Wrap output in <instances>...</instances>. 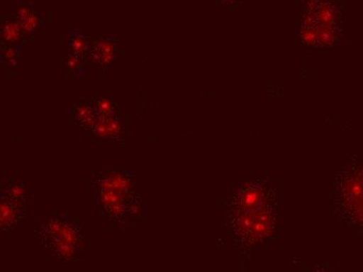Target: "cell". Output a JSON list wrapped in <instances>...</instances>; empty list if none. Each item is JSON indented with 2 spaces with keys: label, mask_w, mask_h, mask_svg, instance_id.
<instances>
[{
  "label": "cell",
  "mask_w": 363,
  "mask_h": 272,
  "mask_svg": "<svg viewBox=\"0 0 363 272\" xmlns=\"http://www.w3.org/2000/svg\"><path fill=\"white\" fill-rule=\"evenodd\" d=\"M93 106L97 116H111L116 114V106H115L113 97L108 96L91 97Z\"/></svg>",
  "instance_id": "cell-16"
},
{
  "label": "cell",
  "mask_w": 363,
  "mask_h": 272,
  "mask_svg": "<svg viewBox=\"0 0 363 272\" xmlns=\"http://www.w3.org/2000/svg\"><path fill=\"white\" fill-rule=\"evenodd\" d=\"M1 194L6 195L11 198L16 200L26 201V198L30 196V187L28 181L16 180L11 179L6 181L1 187Z\"/></svg>",
  "instance_id": "cell-14"
},
{
  "label": "cell",
  "mask_w": 363,
  "mask_h": 272,
  "mask_svg": "<svg viewBox=\"0 0 363 272\" xmlns=\"http://www.w3.org/2000/svg\"><path fill=\"white\" fill-rule=\"evenodd\" d=\"M0 41L8 45H23L21 28L16 17L2 16L0 19Z\"/></svg>",
  "instance_id": "cell-12"
},
{
  "label": "cell",
  "mask_w": 363,
  "mask_h": 272,
  "mask_svg": "<svg viewBox=\"0 0 363 272\" xmlns=\"http://www.w3.org/2000/svg\"><path fill=\"white\" fill-rule=\"evenodd\" d=\"M94 197L103 218L114 223H125L128 217L138 216L143 211V201L134 193L123 194L116 192L89 190Z\"/></svg>",
  "instance_id": "cell-4"
},
{
  "label": "cell",
  "mask_w": 363,
  "mask_h": 272,
  "mask_svg": "<svg viewBox=\"0 0 363 272\" xmlns=\"http://www.w3.org/2000/svg\"><path fill=\"white\" fill-rule=\"evenodd\" d=\"M16 18L21 28L23 45L32 44L36 31L48 22L45 17L37 12L34 4L28 0H20L17 4Z\"/></svg>",
  "instance_id": "cell-8"
},
{
  "label": "cell",
  "mask_w": 363,
  "mask_h": 272,
  "mask_svg": "<svg viewBox=\"0 0 363 272\" xmlns=\"http://www.w3.org/2000/svg\"><path fill=\"white\" fill-rule=\"evenodd\" d=\"M336 207L354 229L363 231V165L351 163L336 177Z\"/></svg>",
  "instance_id": "cell-2"
},
{
  "label": "cell",
  "mask_w": 363,
  "mask_h": 272,
  "mask_svg": "<svg viewBox=\"0 0 363 272\" xmlns=\"http://www.w3.org/2000/svg\"><path fill=\"white\" fill-rule=\"evenodd\" d=\"M69 37L67 40V53L77 55L79 58L85 62L86 55L88 52L87 33L81 30L69 31Z\"/></svg>",
  "instance_id": "cell-13"
},
{
  "label": "cell",
  "mask_w": 363,
  "mask_h": 272,
  "mask_svg": "<svg viewBox=\"0 0 363 272\" xmlns=\"http://www.w3.org/2000/svg\"><path fill=\"white\" fill-rule=\"evenodd\" d=\"M42 245L50 251L52 263H79L83 254V224L72 214L50 217L40 229Z\"/></svg>",
  "instance_id": "cell-1"
},
{
  "label": "cell",
  "mask_w": 363,
  "mask_h": 272,
  "mask_svg": "<svg viewBox=\"0 0 363 272\" xmlns=\"http://www.w3.org/2000/svg\"><path fill=\"white\" fill-rule=\"evenodd\" d=\"M26 201L16 200L1 194L0 201V229L11 231L23 220L26 217Z\"/></svg>",
  "instance_id": "cell-10"
},
{
  "label": "cell",
  "mask_w": 363,
  "mask_h": 272,
  "mask_svg": "<svg viewBox=\"0 0 363 272\" xmlns=\"http://www.w3.org/2000/svg\"><path fill=\"white\" fill-rule=\"evenodd\" d=\"M69 116L73 125L86 134L92 129L99 117L91 99L89 101H79L77 105L73 106Z\"/></svg>",
  "instance_id": "cell-11"
},
{
  "label": "cell",
  "mask_w": 363,
  "mask_h": 272,
  "mask_svg": "<svg viewBox=\"0 0 363 272\" xmlns=\"http://www.w3.org/2000/svg\"><path fill=\"white\" fill-rule=\"evenodd\" d=\"M86 185L89 190L123 194L134 193V174L132 170L114 165L105 171L93 173L90 179L86 181Z\"/></svg>",
  "instance_id": "cell-5"
},
{
  "label": "cell",
  "mask_w": 363,
  "mask_h": 272,
  "mask_svg": "<svg viewBox=\"0 0 363 272\" xmlns=\"http://www.w3.org/2000/svg\"><path fill=\"white\" fill-rule=\"evenodd\" d=\"M271 205L264 185L247 183L239 187L230 203V212H247Z\"/></svg>",
  "instance_id": "cell-7"
},
{
  "label": "cell",
  "mask_w": 363,
  "mask_h": 272,
  "mask_svg": "<svg viewBox=\"0 0 363 272\" xmlns=\"http://www.w3.org/2000/svg\"><path fill=\"white\" fill-rule=\"evenodd\" d=\"M87 36L88 52L85 62L99 64L101 70H107L117 60L116 37L107 33H89Z\"/></svg>",
  "instance_id": "cell-6"
},
{
  "label": "cell",
  "mask_w": 363,
  "mask_h": 272,
  "mask_svg": "<svg viewBox=\"0 0 363 272\" xmlns=\"http://www.w3.org/2000/svg\"><path fill=\"white\" fill-rule=\"evenodd\" d=\"M232 227L239 242L254 245L271 236L274 211L271 205L254 211L231 212Z\"/></svg>",
  "instance_id": "cell-3"
},
{
  "label": "cell",
  "mask_w": 363,
  "mask_h": 272,
  "mask_svg": "<svg viewBox=\"0 0 363 272\" xmlns=\"http://www.w3.org/2000/svg\"><path fill=\"white\" fill-rule=\"evenodd\" d=\"M88 138L94 143L121 141L125 136L123 123L116 114L111 116H99L92 129L88 132Z\"/></svg>",
  "instance_id": "cell-9"
},
{
  "label": "cell",
  "mask_w": 363,
  "mask_h": 272,
  "mask_svg": "<svg viewBox=\"0 0 363 272\" xmlns=\"http://www.w3.org/2000/svg\"><path fill=\"white\" fill-rule=\"evenodd\" d=\"M0 63L1 68L9 76L17 72V48L15 45L1 44L0 45Z\"/></svg>",
  "instance_id": "cell-15"
},
{
  "label": "cell",
  "mask_w": 363,
  "mask_h": 272,
  "mask_svg": "<svg viewBox=\"0 0 363 272\" xmlns=\"http://www.w3.org/2000/svg\"><path fill=\"white\" fill-rule=\"evenodd\" d=\"M84 61L72 54V53H67V61H66V70L68 74H79L83 72Z\"/></svg>",
  "instance_id": "cell-17"
}]
</instances>
